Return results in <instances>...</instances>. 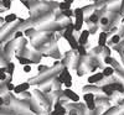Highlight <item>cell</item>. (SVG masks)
Returning a JSON list of instances; mask_svg holds the SVG:
<instances>
[{"label":"cell","mask_w":124,"mask_h":115,"mask_svg":"<svg viewBox=\"0 0 124 115\" xmlns=\"http://www.w3.org/2000/svg\"><path fill=\"white\" fill-rule=\"evenodd\" d=\"M17 46V42H16V40L13 38V40H10L8 41V43H5L4 46V55H5V58H10V56H11L13 52H15V47Z\"/></svg>","instance_id":"obj_1"},{"label":"cell","mask_w":124,"mask_h":115,"mask_svg":"<svg viewBox=\"0 0 124 115\" xmlns=\"http://www.w3.org/2000/svg\"><path fill=\"white\" fill-rule=\"evenodd\" d=\"M62 94H63L66 98H68L70 100L75 101V103L79 101V97H78L77 94H76L73 90H72L71 88H65V90H62Z\"/></svg>","instance_id":"obj_2"},{"label":"cell","mask_w":124,"mask_h":115,"mask_svg":"<svg viewBox=\"0 0 124 115\" xmlns=\"http://www.w3.org/2000/svg\"><path fill=\"white\" fill-rule=\"evenodd\" d=\"M103 78H106L104 74H103V72H97L94 74H92L91 77H88V83L89 84H96V83L103 80Z\"/></svg>","instance_id":"obj_3"},{"label":"cell","mask_w":124,"mask_h":115,"mask_svg":"<svg viewBox=\"0 0 124 115\" xmlns=\"http://www.w3.org/2000/svg\"><path fill=\"white\" fill-rule=\"evenodd\" d=\"M29 88H30V83L25 82V83H21V84H17V86H15V88H14L13 93H15V94H21V93L26 92Z\"/></svg>","instance_id":"obj_4"},{"label":"cell","mask_w":124,"mask_h":115,"mask_svg":"<svg viewBox=\"0 0 124 115\" xmlns=\"http://www.w3.org/2000/svg\"><path fill=\"white\" fill-rule=\"evenodd\" d=\"M91 32H89V30H85V31H82L81 32V36L78 37V43L82 45V46H85L87 42H88V37H89Z\"/></svg>","instance_id":"obj_5"},{"label":"cell","mask_w":124,"mask_h":115,"mask_svg":"<svg viewBox=\"0 0 124 115\" xmlns=\"http://www.w3.org/2000/svg\"><path fill=\"white\" fill-rule=\"evenodd\" d=\"M75 31H81L82 26L85 24V15H81V16H76L75 17Z\"/></svg>","instance_id":"obj_6"},{"label":"cell","mask_w":124,"mask_h":115,"mask_svg":"<svg viewBox=\"0 0 124 115\" xmlns=\"http://www.w3.org/2000/svg\"><path fill=\"white\" fill-rule=\"evenodd\" d=\"M66 40L68 41V43H70V46H71V48H72V50H77V48H78V46H79L78 40H77L73 35H70Z\"/></svg>","instance_id":"obj_7"},{"label":"cell","mask_w":124,"mask_h":115,"mask_svg":"<svg viewBox=\"0 0 124 115\" xmlns=\"http://www.w3.org/2000/svg\"><path fill=\"white\" fill-rule=\"evenodd\" d=\"M114 92L116 90H114V88H113L112 83H110V84H106L104 87H102V93H104L106 95H108V97H110Z\"/></svg>","instance_id":"obj_8"},{"label":"cell","mask_w":124,"mask_h":115,"mask_svg":"<svg viewBox=\"0 0 124 115\" xmlns=\"http://www.w3.org/2000/svg\"><path fill=\"white\" fill-rule=\"evenodd\" d=\"M98 46L101 47H104L107 46V32H101L99 34V38H98Z\"/></svg>","instance_id":"obj_9"},{"label":"cell","mask_w":124,"mask_h":115,"mask_svg":"<svg viewBox=\"0 0 124 115\" xmlns=\"http://www.w3.org/2000/svg\"><path fill=\"white\" fill-rule=\"evenodd\" d=\"M16 58H17V61H19L23 66H25V65H32V63H34L32 59H30V58H27V57H24V56H17Z\"/></svg>","instance_id":"obj_10"},{"label":"cell","mask_w":124,"mask_h":115,"mask_svg":"<svg viewBox=\"0 0 124 115\" xmlns=\"http://www.w3.org/2000/svg\"><path fill=\"white\" fill-rule=\"evenodd\" d=\"M102 72H103V74H104V77L108 78V77H112L113 74H114L116 71H114V68H113V67H109V66H108V67H106V68H103Z\"/></svg>","instance_id":"obj_11"},{"label":"cell","mask_w":124,"mask_h":115,"mask_svg":"<svg viewBox=\"0 0 124 115\" xmlns=\"http://www.w3.org/2000/svg\"><path fill=\"white\" fill-rule=\"evenodd\" d=\"M17 20V16H16V14H14V13H11V14H8L6 16H5V22L6 24H13V22H15Z\"/></svg>","instance_id":"obj_12"},{"label":"cell","mask_w":124,"mask_h":115,"mask_svg":"<svg viewBox=\"0 0 124 115\" xmlns=\"http://www.w3.org/2000/svg\"><path fill=\"white\" fill-rule=\"evenodd\" d=\"M14 71H15V63H14V62H8V65H6V73L10 74V76H13Z\"/></svg>","instance_id":"obj_13"},{"label":"cell","mask_w":124,"mask_h":115,"mask_svg":"<svg viewBox=\"0 0 124 115\" xmlns=\"http://www.w3.org/2000/svg\"><path fill=\"white\" fill-rule=\"evenodd\" d=\"M71 5L72 4H70L67 1H62V3H58V9L61 10V11H65V10H67V9H71Z\"/></svg>","instance_id":"obj_14"},{"label":"cell","mask_w":124,"mask_h":115,"mask_svg":"<svg viewBox=\"0 0 124 115\" xmlns=\"http://www.w3.org/2000/svg\"><path fill=\"white\" fill-rule=\"evenodd\" d=\"M8 92V84H5L4 80H0V95H4Z\"/></svg>","instance_id":"obj_15"},{"label":"cell","mask_w":124,"mask_h":115,"mask_svg":"<svg viewBox=\"0 0 124 115\" xmlns=\"http://www.w3.org/2000/svg\"><path fill=\"white\" fill-rule=\"evenodd\" d=\"M120 40H122V37H120L119 35H113L112 38H110V43H112L113 46H116V45H118V43L120 42Z\"/></svg>","instance_id":"obj_16"},{"label":"cell","mask_w":124,"mask_h":115,"mask_svg":"<svg viewBox=\"0 0 124 115\" xmlns=\"http://www.w3.org/2000/svg\"><path fill=\"white\" fill-rule=\"evenodd\" d=\"M8 73H6V66L4 67H0V80H6V76Z\"/></svg>","instance_id":"obj_17"},{"label":"cell","mask_w":124,"mask_h":115,"mask_svg":"<svg viewBox=\"0 0 124 115\" xmlns=\"http://www.w3.org/2000/svg\"><path fill=\"white\" fill-rule=\"evenodd\" d=\"M83 100H85L86 103L94 100V94H93V93H86V94H83Z\"/></svg>","instance_id":"obj_18"},{"label":"cell","mask_w":124,"mask_h":115,"mask_svg":"<svg viewBox=\"0 0 124 115\" xmlns=\"http://www.w3.org/2000/svg\"><path fill=\"white\" fill-rule=\"evenodd\" d=\"M62 15L66 16V17H72V16H75V13H73V10H71V9H67L65 10V11H61Z\"/></svg>","instance_id":"obj_19"},{"label":"cell","mask_w":124,"mask_h":115,"mask_svg":"<svg viewBox=\"0 0 124 115\" xmlns=\"http://www.w3.org/2000/svg\"><path fill=\"white\" fill-rule=\"evenodd\" d=\"M86 105H87V109L92 111V110H94V109H96V101H94V100L87 101V103H86Z\"/></svg>","instance_id":"obj_20"},{"label":"cell","mask_w":124,"mask_h":115,"mask_svg":"<svg viewBox=\"0 0 124 115\" xmlns=\"http://www.w3.org/2000/svg\"><path fill=\"white\" fill-rule=\"evenodd\" d=\"M73 13H75V16H73V17H76V16L85 15V10L82 9V7H77V9H75V10H73Z\"/></svg>","instance_id":"obj_21"},{"label":"cell","mask_w":124,"mask_h":115,"mask_svg":"<svg viewBox=\"0 0 124 115\" xmlns=\"http://www.w3.org/2000/svg\"><path fill=\"white\" fill-rule=\"evenodd\" d=\"M24 31H21V30H17V31H15V35H14V38L15 40H19V38H23L24 37Z\"/></svg>","instance_id":"obj_22"},{"label":"cell","mask_w":124,"mask_h":115,"mask_svg":"<svg viewBox=\"0 0 124 115\" xmlns=\"http://www.w3.org/2000/svg\"><path fill=\"white\" fill-rule=\"evenodd\" d=\"M77 51H78V53H79V56H86V47L85 46H82V45H79L78 46V48H77Z\"/></svg>","instance_id":"obj_23"},{"label":"cell","mask_w":124,"mask_h":115,"mask_svg":"<svg viewBox=\"0 0 124 115\" xmlns=\"http://www.w3.org/2000/svg\"><path fill=\"white\" fill-rule=\"evenodd\" d=\"M88 21H89L91 24H97V21H98V16H97L96 14H92V15L89 16V19H88Z\"/></svg>","instance_id":"obj_24"},{"label":"cell","mask_w":124,"mask_h":115,"mask_svg":"<svg viewBox=\"0 0 124 115\" xmlns=\"http://www.w3.org/2000/svg\"><path fill=\"white\" fill-rule=\"evenodd\" d=\"M1 3H3V6L9 10L10 7H11V0H1Z\"/></svg>","instance_id":"obj_25"},{"label":"cell","mask_w":124,"mask_h":115,"mask_svg":"<svg viewBox=\"0 0 124 115\" xmlns=\"http://www.w3.org/2000/svg\"><path fill=\"white\" fill-rule=\"evenodd\" d=\"M34 32H36L35 31V29H26L25 31H24V34H25V36H34Z\"/></svg>","instance_id":"obj_26"},{"label":"cell","mask_w":124,"mask_h":115,"mask_svg":"<svg viewBox=\"0 0 124 115\" xmlns=\"http://www.w3.org/2000/svg\"><path fill=\"white\" fill-rule=\"evenodd\" d=\"M55 111H56L57 115H66V108H65V107H61L60 109H57V110H55Z\"/></svg>","instance_id":"obj_27"},{"label":"cell","mask_w":124,"mask_h":115,"mask_svg":"<svg viewBox=\"0 0 124 115\" xmlns=\"http://www.w3.org/2000/svg\"><path fill=\"white\" fill-rule=\"evenodd\" d=\"M101 24H102L103 26L108 25V24H109V19H108V17H102V19H101Z\"/></svg>","instance_id":"obj_28"},{"label":"cell","mask_w":124,"mask_h":115,"mask_svg":"<svg viewBox=\"0 0 124 115\" xmlns=\"http://www.w3.org/2000/svg\"><path fill=\"white\" fill-rule=\"evenodd\" d=\"M6 84H8V90H9V92H13V90H14V88H15V86L13 84V83H11V82H8V83H6Z\"/></svg>","instance_id":"obj_29"},{"label":"cell","mask_w":124,"mask_h":115,"mask_svg":"<svg viewBox=\"0 0 124 115\" xmlns=\"http://www.w3.org/2000/svg\"><path fill=\"white\" fill-rule=\"evenodd\" d=\"M24 72H25V73L31 72V65H25V66H24Z\"/></svg>","instance_id":"obj_30"},{"label":"cell","mask_w":124,"mask_h":115,"mask_svg":"<svg viewBox=\"0 0 124 115\" xmlns=\"http://www.w3.org/2000/svg\"><path fill=\"white\" fill-rule=\"evenodd\" d=\"M65 87H66V88H71V87H72V82H66V83H65Z\"/></svg>","instance_id":"obj_31"},{"label":"cell","mask_w":124,"mask_h":115,"mask_svg":"<svg viewBox=\"0 0 124 115\" xmlns=\"http://www.w3.org/2000/svg\"><path fill=\"white\" fill-rule=\"evenodd\" d=\"M5 24V17H0V25H4Z\"/></svg>","instance_id":"obj_32"},{"label":"cell","mask_w":124,"mask_h":115,"mask_svg":"<svg viewBox=\"0 0 124 115\" xmlns=\"http://www.w3.org/2000/svg\"><path fill=\"white\" fill-rule=\"evenodd\" d=\"M3 105H4V98L0 97V107H3Z\"/></svg>","instance_id":"obj_33"},{"label":"cell","mask_w":124,"mask_h":115,"mask_svg":"<svg viewBox=\"0 0 124 115\" xmlns=\"http://www.w3.org/2000/svg\"><path fill=\"white\" fill-rule=\"evenodd\" d=\"M63 1H67V3H70V4H73L75 0H63Z\"/></svg>","instance_id":"obj_34"},{"label":"cell","mask_w":124,"mask_h":115,"mask_svg":"<svg viewBox=\"0 0 124 115\" xmlns=\"http://www.w3.org/2000/svg\"><path fill=\"white\" fill-rule=\"evenodd\" d=\"M122 53H123V56H124V48L122 50Z\"/></svg>","instance_id":"obj_35"},{"label":"cell","mask_w":124,"mask_h":115,"mask_svg":"<svg viewBox=\"0 0 124 115\" xmlns=\"http://www.w3.org/2000/svg\"><path fill=\"white\" fill-rule=\"evenodd\" d=\"M0 6H3V3H1V0H0Z\"/></svg>","instance_id":"obj_36"},{"label":"cell","mask_w":124,"mask_h":115,"mask_svg":"<svg viewBox=\"0 0 124 115\" xmlns=\"http://www.w3.org/2000/svg\"><path fill=\"white\" fill-rule=\"evenodd\" d=\"M72 115H77V114H76V113H73V114H72Z\"/></svg>","instance_id":"obj_37"}]
</instances>
